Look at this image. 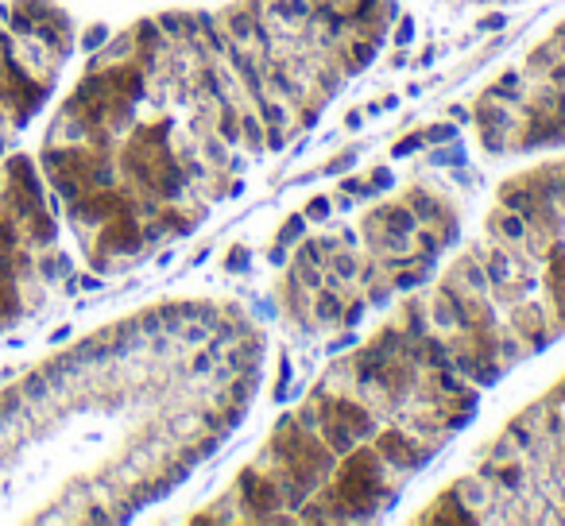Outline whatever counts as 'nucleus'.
I'll list each match as a JSON object with an SVG mask.
<instances>
[{
  "mask_svg": "<svg viewBox=\"0 0 565 526\" xmlns=\"http://www.w3.org/2000/svg\"><path fill=\"white\" fill-rule=\"evenodd\" d=\"M372 445H376V453L383 457V465H387L395 476H407V472L426 468L430 457H434V449H438V445L415 437L410 430H403L399 422H383V430H376Z\"/></svg>",
  "mask_w": 565,
  "mask_h": 526,
  "instance_id": "nucleus-1",
  "label": "nucleus"
},
{
  "mask_svg": "<svg viewBox=\"0 0 565 526\" xmlns=\"http://www.w3.org/2000/svg\"><path fill=\"white\" fill-rule=\"evenodd\" d=\"M233 499H236V507H241L244 523H264L275 511H287L282 507V495H279V484H275V476L264 465H248L241 476H236Z\"/></svg>",
  "mask_w": 565,
  "mask_h": 526,
  "instance_id": "nucleus-2",
  "label": "nucleus"
},
{
  "mask_svg": "<svg viewBox=\"0 0 565 526\" xmlns=\"http://www.w3.org/2000/svg\"><path fill=\"white\" fill-rule=\"evenodd\" d=\"M507 326L519 333V341L527 344V352H542L557 337V326L550 321V309L538 306L534 298H523L515 309H507Z\"/></svg>",
  "mask_w": 565,
  "mask_h": 526,
  "instance_id": "nucleus-3",
  "label": "nucleus"
},
{
  "mask_svg": "<svg viewBox=\"0 0 565 526\" xmlns=\"http://www.w3.org/2000/svg\"><path fill=\"white\" fill-rule=\"evenodd\" d=\"M480 256H484V244H473V248L465 251V256L449 268V279L461 286L465 294H473V298H484V294L492 291V283H488V271H484V263H480Z\"/></svg>",
  "mask_w": 565,
  "mask_h": 526,
  "instance_id": "nucleus-4",
  "label": "nucleus"
},
{
  "mask_svg": "<svg viewBox=\"0 0 565 526\" xmlns=\"http://www.w3.org/2000/svg\"><path fill=\"white\" fill-rule=\"evenodd\" d=\"M488 233L496 244H503L507 251H519V244H523V236L531 233V225L523 221V213H511V209H496L488 217Z\"/></svg>",
  "mask_w": 565,
  "mask_h": 526,
  "instance_id": "nucleus-5",
  "label": "nucleus"
},
{
  "mask_svg": "<svg viewBox=\"0 0 565 526\" xmlns=\"http://www.w3.org/2000/svg\"><path fill=\"white\" fill-rule=\"evenodd\" d=\"M310 294H314V291H306V286H302L299 279H294L291 271H287L279 302H282V309H287V318H291L294 326H302V329H314V314H310Z\"/></svg>",
  "mask_w": 565,
  "mask_h": 526,
  "instance_id": "nucleus-6",
  "label": "nucleus"
},
{
  "mask_svg": "<svg viewBox=\"0 0 565 526\" xmlns=\"http://www.w3.org/2000/svg\"><path fill=\"white\" fill-rule=\"evenodd\" d=\"M449 492H453V495L461 499V507L473 511L476 523H488V511H492V488L484 484V480L476 476V472H473V476H461L457 484L449 488Z\"/></svg>",
  "mask_w": 565,
  "mask_h": 526,
  "instance_id": "nucleus-7",
  "label": "nucleus"
},
{
  "mask_svg": "<svg viewBox=\"0 0 565 526\" xmlns=\"http://www.w3.org/2000/svg\"><path fill=\"white\" fill-rule=\"evenodd\" d=\"M345 291H333V286H317L310 294V314H314V326L317 329H337L341 321V309H345Z\"/></svg>",
  "mask_w": 565,
  "mask_h": 526,
  "instance_id": "nucleus-8",
  "label": "nucleus"
},
{
  "mask_svg": "<svg viewBox=\"0 0 565 526\" xmlns=\"http://www.w3.org/2000/svg\"><path fill=\"white\" fill-rule=\"evenodd\" d=\"M403 205L418 217V225H438V217L449 209V201L438 198V193H430L426 186H410V190L403 193Z\"/></svg>",
  "mask_w": 565,
  "mask_h": 526,
  "instance_id": "nucleus-9",
  "label": "nucleus"
},
{
  "mask_svg": "<svg viewBox=\"0 0 565 526\" xmlns=\"http://www.w3.org/2000/svg\"><path fill=\"white\" fill-rule=\"evenodd\" d=\"M364 217H372L376 225L391 228V233H407V236H415V228H418V217L403 205V201H383V205H372Z\"/></svg>",
  "mask_w": 565,
  "mask_h": 526,
  "instance_id": "nucleus-10",
  "label": "nucleus"
},
{
  "mask_svg": "<svg viewBox=\"0 0 565 526\" xmlns=\"http://www.w3.org/2000/svg\"><path fill=\"white\" fill-rule=\"evenodd\" d=\"M317 437H322L325 445H329L333 453H337V457H345V453H352L357 449V434H352L349 426H345V422H337V418L333 414H325V410H317Z\"/></svg>",
  "mask_w": 565,
  "mask_h": 526,
  "instance_id": "nucleus-11",
  "label": "nucleus"
},
{
  "mask_svg": "<svg viewBox=\"0 0 565 526\" xmlns=\"http://www.w3.org/2000/svg\"><path fill=\"white\" fill-rule=\"evenodd\" d=\"M221 27L224 35L233 43H241V47H252V27H256V12L248 8V4H233V8L221 12Z\"/></svg>",
  "mask_w": 565,
  "mask_h": 526,
  "instance_id": "nucleus-12",
  "label": "nucleus"
},
{
  "mask_svg": "<svg viewBox=\"0 0 565 526\" xmlns=\"http://www.w3.org/2000/svg\"><path fill=\"white\" fill-rule=\"evenodd\" d=\"M399 326L407 329L410 337H426L430 333V298H422L418 291H410V298L403 302V314H399Z\"/></svg>",
  "mask_w": 565,
  "mask_h": 526,
  "instance_id": "nucleus-13",
  "label": "nucleus"
},
{
  "mask_svg": "<svg viewBox=\"0 0 565 526\" xmlns=\"http://www.w3.org/2000/svg\"><path fill=\"white\" fill-rule=\"evenodd\" d=\"M264 120L256 117V109L252 105H241V147L248 151V155H264Z\"/></svg>",
  "mask_w": 565,
  "mask_h": 526,
  "instance_id": "nucleus-14",
  "label": "nucleus"
},
{
  "mask_svg": "<svg viewBox=\"0 0 565 526\" xmlns=\"http://www.w3.org/2000/svg\"><path fill=\"white\" fill-rule=\"evenodd\" d=\"M252 109H256L259 120H264V128H287L291 124V112H294L291 105L279 101V97H264V101H256Z\"/></svg>",
  "mask_w": 565,
  "mask_h": 526,
  "instance_id": "nucleus-15",
  "label": "nucleus"
},
{
  "mask_svg": "<svg viewBox=\"0 0 565 526\" xmlns=\"http://www.w3.org/2000/svg\"><path fill=\"white\" fill-rule=\"evenodd\" d=\"M557 59H562V50H557L554 39H550V43H542V47H534L531 54H527V70H523V74L527 78H546V70L554 66Z\"/></svg>",
  "mask_w": 565,
  "mask_h": 526,
  "instance_id": "nucleus-16",
  "label": "nucleus"
},
{
  "mask_svg": "<svg viewBox=\"0 0 565 526\" xmlns=\"http://www.w3.org/2000/svg\"><path fill=\"white\" fill-rule=\"evenodd\" d=\"M496 356L503 360V364H515V360H523L527 356V344L519 341V333L511 326H499V341H496Z\"/></svg>",
  "mask_w": 565,
  "mask_h": 526,
  "instance_id": "nucleus-17",
  "label": "nucleus"
},
{
  "mask_svg": "<svg viewBox=\"0 0 565 526\" xmlns=\"http://www.w3.org/2000/svg\"><path fill=\"white\" fill-rule=\"evenodd\" d=\"M410 240H415V251H418V256H422V259H430V263H438V256H441V251H445V244H441V236L434 233L430 225H418Z\"/></svg>",
  "mask_w": 565,
  "mask_h": 526,
  "instance_id": "nucleus-18",
  "label": "nucleus"
},
{
  "mask_svg": "<svg viewBox=\"0 0 565 526\" xmlns=\"http://www.w3.org/2000/svg\"><path fill=\"white\" fill-rule=\"evenodd\" d=\"M291 275L299 279L306 291H317V286H325V268L322 263H306V259H291Z\"/></svg>",
  "mask_w": 565,
  "mask_h": 526,
  "instance_id": "nucleus-19",
  "label": "nucleus"
},
{
  "mask_svg": "<svg viewBox=\"0 0 565 526\" xmlns=\"http://www.w3.org/2000/svg\"><path fill=\"white\" fill-rule=\"evenodd\" d=\"M306 228H310L306 213H291V217H287V221L279 225V236H275V240L287 244V248H294V244H299L302 236H306Z\"/></svg>",
  "mask_w": 565,
  "mask_h": 526,
  "instance_id": "nucleus-20",
  "label": "nucleus"
},
{
  "mask_svg": "<svg viewBox=\"0 0 565 526\" xmlns=\"http://www.w3.org/2000/svg\"><path fill=\"white\" fill-rule=\"evenodd\" d=\"M364 302H368V306H376V309L391 306V302H395V286H391V279L380 275L376 283H368L364 286Z\"/></svg>",
  "mask_w": 565,
  "mask_h": 526,
  "instance_id": "nucleus-21",
  "label": "nucleus"
},
{
  "mask_svg": "<svg viewBox=\"0 0 565 526\" xmlns=\"http://www.w3.org/2000/svg\"><path fill=\"white\" fill-rule=\"evenodd\" d=\"M155 24H159V31H163L171 43H183L186 39V12H159Z\"/></svg>",
  "mask_w": 565,
  "mask_h": 526,
  "instance_id": "nucleus-22",
  "label": "nucleus"
},
{
  "mask_svg": "<svg viewBox=\"0 0 565 526\" xmlns=\"http://www.w3.org/2000/svg\"><path fill=\"white\" fill-rule=\"evenodd\" d=\"M364 309H368L364 294L352 291V298H345V309H341V321H337V329H357L360 321H364Z\"/></svg>",
  "mask_w": 565,
  "mask_h": 526,
  "instance_id": "nucleus-23",
  "label": "nucleus"
},
{
  "mask_svg": "<svg viewBox=\"0 0 565 526\" xmlns=\"http://www.w3.org/2000/svg\"><path fill=\"white\" fill-rule=\"evenodd\" d=\"M511 132H499V128H480V147L488 151V155H503V151H511Z\"/></svg>",
  "mask_w": 565,
  "mask_h": 526,
  "instance_id": "nucleus-24",
  "label": "nucleus"
},
{
  "mask_svg": "<svg viewBox=\"0 0 565 526\" xmlns=\"http://www.w3.org/2000/svg\"><path fill=\"white\" fill-rule=\"evenodd\" d=\"M422 140L430 143V147H441V143H453L457 140V124L453 120H438V124H430L422 132Z\"/></svg>",
  "mask_w": 565,
  "mask_h": 526,
  "instance_id": "nucleus-25",
  "label": "nucleus"
},
{
  "mask_svg": "<svg viewBox=\"0 0 565 526\" xmlns=\"http://www.w3.org/2000/svg\"><path fill=\"white\" fill-rule=\"evenodd\" d=\"M302 213H306V221H310V225H325V221L333 217V201L317 193V198H310V205L302 209Z\"/></svg>",
  "mask_w": 565,
  "mask_h": 526,
  "instance_id": "nucleus-26",
  "label": "nucleus"
},
{
  "mask_svg": "<svg viewBox=\"0 0 565 526\" xmlns=\"http://www.w3.org/2000/svg\"><path fill=\"white\" fill-rule=\"evenodd\" d=\"M248 263H252V251L244 248V244H233V248L224 251V271L241 275V271H248Z\"/></svg>",
  "mask_w": 565,
  "mask_h": 526,
  "instance_id": "nucleus-27",
  "label": "nucleus"
},
{
  "mask_svg": "<svg viewBox=\"0 0 565 526\" xmlns=\"http://www.w3.org/2000/svg\"><path fill=\"white\" fill-rule=\"evenodd\" d=\"M341 193H345V198H352V201H368V198H376L372 182H364V178H345V182H341Z\"/></svg>",
  "mask_w": 565,
  "mask_h": 526,
  "instance_id": "nucleus-28",
  "label": "nucleus"
},
{
  "mask_svg": "<svg viewBox=\"0 0 565 526\" xmlns=\"http://www.w3.org/2000/svg\"><path fill=\"white\" fill-rule=\"evenodd\" d=\"M426 147V140H422V132H410L407 140H399L395 147H391V159H407V155H418V151Z\"/></svg>",
  "mask_w": 565,
  "mask_h": 526,
  "instance_id": "nucleus-29",
  "label": "nucleus"
},
{
  "mask_svg": "<svg viewBox=\"0 0 565 526\" xmlns=\"http://www.w3.org/2000/svg\"><path fill=\"white\" fill-rule=\"evenodd\" d=\"M434 167H465V151L457 147V140L449 143V151H438V155H434Z\"/></svg>",
  "mask_w": 565,
  "mask_h": 526,
  "instance_id": "nucleus-30",
  "label": "nucleus"
},
{
  "mask_svg": "<svg viewBox=\"0 0 565 526\" xmlns=\"http://www.w3.org/2000/svg\"><path fill=\"white\" fill-rule=\"evenodd\" d=\"M287 143H291L287 128H267L264 132V151H287Z\"/></svg>",
  "mask_w": 565,
  "mask_h": 526,
  "instance_id": "nucleus-31",
  "label": "nucleus"
},
{
  "mask_svg": "<svg viewBox=\"0 0 565 526\" xmlns=\"http://www.w3.org/2000/svg\"><path fill=\"white\" fill-rule=\"evenodd\" d=\"M349 167H357V151H341V155H337V159H329V163H325V175H345V170H349Z\"/></svg>",
  "mask_w": 565,
  "mask_h": 526,
  "instance_id": "nucleus-32",
  "label": "nucleus"
},
{
  "mask_svg": "<svg viewBox=\"0 0 565 526\" xmlns=\"http://www.w3.org/2000/svg\"><path fill=\"white\" fill-rule=\"evenodd\" d=\"M105 39H108V27H105V24H93L90 31H85V43H82V47H85V50H101V47H105Z\"/></svg>",
  "mask_w": 565,
  "mask_h": 526,
  "instance_id": "nucleus-33",
  "label": "nucleus"
},
{
  "mask_svg": "<svg viewBox=\"0 0 565 526\" xmlns=\"http://www.w3.org/2000/svg\"><path fill=\"white\" fill-rule=\"evenodd\" d=\"M410 39H415V20H410V16H399V27H395V43H399V47H410Z\"/></svg>",
  "mask_w": 565,
  "mask_h": 526,
  "instance_id": "nucleus-34",
  "label": "nucleus"
},
{
  "mask_svg": "<svg viewBox=\"0 0 565 526\" xmlns=\"http://www.w3.org/2000/svg\"><path fill=\"white\" fill-rule=\"evenodd\" d=\"M368 182H372V190L380 193V190H391V182H395V175H391L387 167H376V170H372V178H368Z\"/></svg>",
  "mask_w": 565,
  "mask_h": 526,
  "instance_id": "nucleus-35",
  "label": "nucleus"
},
{
  "mask_svg": "<svg viewBox=\"0 0 565 526\" xmlns=\"http://www.w3.org/2000/svg\"><path fill=\"white\" fill-rule=\"evenodd\" d=\"M337 236H341V244H345V248H352V251L364 248V236H360L352 225H341V233H337Z\"/></svg>",
  "mask_w": 565,
  "mask_h": 526,
  "instance_id": "nucleus-36",
  "label": "nucleus"
},
{
  "mask_svg": "<svg viewBox=\"0 0 565 526\" xmlns=\"http://www.w3.org/2000/svg\"><path fill=\"white\" fill-rule=\"evenodd\" d=\"M503 24H507V12H492V16H484L480 24H476V31H499Z\"/></svg>",
  "mask_w": 565,
  "mask_h": 526,
  "instance_id": "nucleus-37",
  "label": "nucleus"
},
{
  "mask_svg": "<svg viewBox=\"0 0 565 526\" xmlns=\"http://www.w3.org/2000/svg\"><path fill=\"white\" fill-rule=\"evenodd\" d=\"M391 109H399V97H395V93H383L380 101L368 105V112H391Z\"/></svg>",
  "mask_w": 565,
  "mask_h": 526,
  "instance_id": "nucleus-38",
  "label": "nucleus"
},
{
  "mask_svg": "<svg viewBox=\"0 0 565 526\" xmlns=\"http://www.w3.org/2000/svg\"><path fill=\"white\" fill-rule=\"evenodd\" d=\"M357 333H352V329H349V333H345V337H337V341H333L329 344V356H337V352H345V349H357Z\"/></svg>",
  "mask_w": 565,
  "mask_h": 526,
  "instance_id": "nucleus-39",
  "label": "nucleus"
},
{
  "mask_svg": "<svg viewBox=\"0 0 565 526\" xmlns=\"http://www.w3.org/2000/svg\"><path fill=\"white\" fill-rule=\"evenodd\" d=\"M287 251H291L287 244H279V240H275V248L267 251V263H271V268H282V263H287Z\"/></svg>",
  "mask_w": 565,
  "mask_h": 526,
  "instance_id": "nucleus-40",
  "label": "nucleus"
},
{
  "mask_svg": "<svg viewBox=\"0 0 565 526\" xmlns=\"http://www.w3.org/2000/svg\"><path fill=\"white\" fill-rule=\"evenodd\" d=\"M449 120H453V124H469V120H473V109H465V105H453V109H449Z\"/></svg>",
  "mask_w": 565,
  "mask_h": 526,
  "instance_id": "nucleus-41",
  "label": "nucleus"
},
{
  "mask_svg": "<svg viewBox=\"0 0 565 526\" xmlns=\"http://www.w3.org/2000/svg\"><path fill=\"white\" fill-rule=\"evenodd\" d=\"M241 193H244V182H241V178H236V182L229 186V190H224V198H241Z\"/></svg>",
  "mask_w": 565,
  "mask_h": 526,
  "instance_id": "nucleus-42",
  "label": "nucleus"
},
{
  "mask_svg": "<svg viewBox=\"0 0 565 526\" xmlns=\"http://www.w3.org/2000/svg\"><path fill=\"white\" fill-rule=\"evenodd\" d=\"M364 124V117H360V112H349V117H345V128H360Z\"/></svg>",
  "mask_w": 565,
  "mask_h": 526,
  "instance_id": "nucleus-43",
  "label": "nucleus"
},
{
  "mask_svg": "<svg viewBox=\"0 0 565 526\" xmlns=\"http://www.w3.org/2000/svg\"><path fill=\"white\" fill-rule=\"evenodd\" d=\"M554 43H565V24H562V27H557V31H554Z\"/></svg>",
  "mask_w": 565,
  "mask_h": 526,
  "instance_id": "nucleus-44",
  "label": "nucleus"
}]
</instances>
